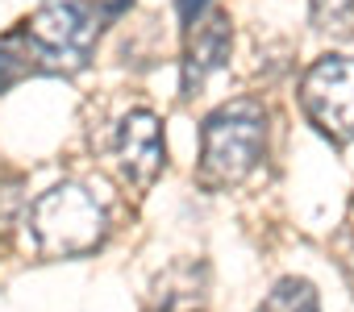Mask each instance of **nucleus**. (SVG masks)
Here are the masks:
<instances>
[{
  "label": "nucleus",
  "instance_id": "obj_12",
  "mask_svg": "<svg viewBox=\"0 0 354 312\" xmlns=\"http://www.w3.org/2000/svg\"><path fill=\"white\" fill-rule=\"evenodd\" d=\"M162 312H201V308H196V304H175V300H167Z\"/></svg>",
  "mask_w": 354,
  "mask_h": 312
},
{
  "label": "nucleus",
  "instance_id": "obj_4",
  "mask_svg": "<svg viewBox=\"0 0 354 312\" xmlns=\"http://www.w3.org/2000/svg\"><path fill=\"white\" fill-rule=\"evenodd\" d=\"M300 100L321 133H329L333 142H354V59L350 55L317 59L300 84Z\"/></svg>",
  "mask_w": 354,
  "mask_h": 312
},
{
  "label": "nucleus",
  "instance_id": "obj_3",
  "mask_svg": "<svg viewBox=\"0 0 354 312\" xmlns=\"http://www.w3.org/2000/svg\"><path fill=\"white\" fill-rule=\"evenodd\" d=\"M21 34L38 71H84L92 59V42L100 34V21L92 17L84 0H55L21 26Z\"/></svg>",
  "mask_w": 354,
  "mask_h": 312
},
{
  "label": "nucleus",
  "instance_id": "obj_7",
  "mask_svg": "<svg viewBox=\"0 0 354 312\" xmlns=\"http://www.w3.org/2000/svg\"><path fill=\"white\" fill-rule=\"evenodd\" d=\"M259 312H321V300L308 279H279Z\"/></svg>",
  "mask_w": 354,
  "mask_h": 312
},
{
  "label": "nucleus",
  "instance_id": "obj_8",
  "mask_svg": "<svg viewBox=\"0 0 354 312\" xmlns=\"http://www.w3.org/2000/svg\"><path fill=\"white\" fill-rule=\"evenodd\" d=\"M30 71H38V63H34V55L26 46V34L21 30L5 34V38H0V92L13 88L17 79H26Z\"/></svg>",
  "mask_w": 354,
  "mask_h": 312
},
{
  "label": "nucleus",
  "instance_id": "obj_9",
  "mask_svg": "<svg viewBox=\"0 0 354 312\" xmlns=\"http://www.w3.org/2000/svg\"><path fill=\"white\" fill-rule=\"evenodd\" d=\"M313 17H317L321 30H337V34H346L350 21H354V0H317Z\"/></svg>",
  "mask_w": 354,
  "mask_h": 312
},
{
  "label": "nucleus",
  "instance_id": "obj_2",
  "mask_svg": "<svg viewBox=\"0 0 354 312\" xmlns=\"http://www.w3.org/2000/svg\"><path fill=\"white\" fill-rule=\"evenodd\" d=\"M30 229H34L38 250L50 254V258L88 254L104 237V208L80 184H59V188H50L34 200Z\"/></svg>",
  "mask_w": 354,
  "mask_h": 312
},
{
  "label": "nucleus",
  "instance_id": "obj_1",
  "mask_svg": "<svg viewBox=\"0 0 354 312\" xmlns=\"http://www.w3.org/2000/svg\"><path fill=\"white\" fill-rule=\"evenodd\" d=\"M201 184L205 188H230L242 184L267 146V113L259 100H230L217 113L205 117L201 129Z\"/></svg>",
  "mask_w": 354,
  "mask_h": 312
},
{
  "label": "nucleus",
  "instance_id": "obj_5",
  "mask_svg": "<svg viewBox=\"0 0 354 312\" xmlns=\"http://www.w3.org/2000/svg\"><path fill=\"white\" fill-rule=\"evenodd\" d=\"M162 159H167V146H162L158 117L146 113V108L129 113L121 121V129H117V163H121V175L133 188H146L162 171Z\"/></svg>",
  "mask_w": 354,
  "mask_h": 312
},
{
  "label": "nucleus",
  "instance_id": "obj_11",
  "mask_svg": "<svg viewBox=\"0 0 354 312\" xmlns=\"http://www.w3.org/2000/svg\"><path fill=\"white\" fill-rule=\"evenodd\" d=\"M337 254H342V271H346L350 283H354V233H346V237L337 242Z\"/></svg>",
  "mask_w": 354,
  "mask_h": 312
},
{
  "label": "nucleus",
  "instance_id": "obj_6",
  "mask_svg": "<svg viewBox=\"0 0 354 312\" xmlns=\"http://www.w3.org/2000/svg\"><path fill=\"white\" fill-rule=\"evenodd\" d=\"M192 30L196 34H192L188 59H184V96H196L209 75L225 71L230 67V46H234V30H230L225 13H213L209 21H196Z\"/></svg>",
  "mask_w": 354,
  "mask_h": 312
},
{
  "label": "nucleus",
  "instance_id": "obj_10",
  "mask_svg": "<svg viewBox=\"0 0 354 312\" xmlns=\"http://www.w3.org/2000/svg\"><path fill=\"white\" fill-rule=\"evenodd\" d=\"M175 9H180V21L192 30V26L201 21V13L209 9V0H175Z\"/></svg>",
  "mask_w": 354,
  "mask_h": 312
}]
</instances>
